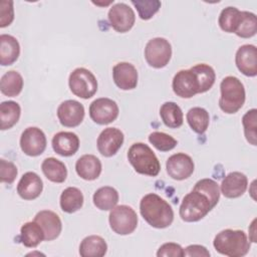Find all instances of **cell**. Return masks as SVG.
<instances>
[{
  "label": "cell",
  "mask_w": 257,
  "mask_h": 257,
  "mask_svg": "<svg viewBox=\"0 0 257 257\" xmlns=\"http://www.w3.org/2000/svg\"><path fill=\"white\" fill-rule=\"evenodd\" d=\"M140 212L145 221L157 229L167 228L174 221L172 206L155 193L147 194L142 198Z\"/></svg>",
  "instance_id": "cell-1"
},
{
  "label": "cell",
  "mask_w": 257,
  "mask_h": 257,
  "mask_svg": "<svg viewBox=\"0 0 257 257\" xmlns=\"http://www.w3.org/2000/svg\"><path fill=\"white\" fill-rule=\"evenodd\" d=\"M215 250L225 256L242 257L250 249V242L242 230L225 229L219 232L213 241Z\"/></svg>",
  "instance_id": "cell-2"
},
{
  "label": "cell",
  "mask_w": 257,
  "mask_h": 257,
  "mask_svg": "<svg viewBox=\"0 0 257 257\" xmlns=\"http://www.w3.org/2000/svg\"><path fill=\"white\" fill-rule=\"evenodd\" d=\"M127 160L141 175L156 177L161 170V164L153 150L144 143H135L127 151Z\"/></svg>",
  "instance_id": "cell-3"
},
{
  "label": "cell",
  "mask_w": 257,
  "mask_h": 257,
  "mask_svg": "<svg viewBox=\"0 0 257 257\" xmlns=\"http://www.w3.org/2000/svg\"><path fill=\"white\" fill-rule=\"evenodd\" d=\"M219 106L225 113L237 112L245 102V88L236 76H226L220 83Z\"/></svg>",
  "instance_id": "cell-4"
},
{
  "label": "cell",
  "mask_w": 257,
  "mask_h": 257,
  "mask_svg": "<svg viewBox=\"0 0 257 257\" xmlns=\"http://www.w3.org/2000/svg\"><path fill=\"white\" fill-rule=\"evenodd\" d=\"M213 208L207 196L199 191L192 190L184 197L179 214L185 222H197L203 219Z\"/></svg>",
  "instance_id": "cell-5"
},
{
  "label": "cell",
  "mask_w": 257,
  "mask_h": 257,
  "mask_svg": "<svg viewBox=\"0 0 257 257\" xmlns=\"http://www.w3.org/2000/svg\"><path fill=\"white\" fill-rule=\"evenodd\" d=\"M68 85L74 95L83 99L92 97L97 91V80L94 74L84 67H77L70 73Z\"/></svg>",
  "instance_id": "cell-6"
},
{
  "label": "cell",
  "mask_w": 257,
  "mask_h": 257,
  "mask_svg": "<svg viewBox=\"0 0 257 257\" xmlns=\"http://www.w3.org/2000/svg\"><path fill=\"white\" fill-rule=\"evenodd\" d=\"M108 222L111 230L118 235H128L138 226V215L136 211L127 205L115 206L110 210Z\"/></svg>",
  "instance_id": "cell-7"
},
{
  "label": "cell",
  "mask_w": 257,
  "mask_h": 257,
  "mask_svg": "<svg viewBox=\"0 0 257 257\" xmlns=\"http://www.w3.org/2000/svg\"><path fill=\"white\" fill-rule=\"evenodd\" d=\"M172 57L171 43L163 37H156L148 41L145 47V58L154 68L165 67Z\"/></svg>",
  "instance_id": "cell-8"
},
{
  "label": "cell",
  "mask_w": 257,
  "mask_h": 257,
  "mask_svg": "<svg viewBox=\"0 0 257 257\" xmlns=\"http://www.w3.org/2000/svg\"><path fill=\"white\" fill-rule=\"evenodd\" d=\"M119 112L117 103L107 97L94 99L89 105V116L97 124H108L115 120Z\"/></svg>",
  "instance_id": "cell-9"
},
{
  "label": "cell",
  "mask_w": 257,
  "mask_h": 257,
  "mask_svg": "<svg viewBox=\"0 0 257 257\" xmlns=\"http://www.w3.org/2000/svg\"><path fill=\"white\" fill-rule=\"evenodd\" d=\"M45 134L36 126L25 128L20 137V148L22 152L29 157H37L46 149Z\"/></svg>",
  "instance_id": "cell-10"
},
{
  "label": "cell",
  "mask_w": 257,
  "mask_h": 257,
  "mask_svg": "<svg viewBox=\"0 0 257 257\" xmlns=\"http://www.w3.org/2000/svg\"><path fill=\"white\" fill-rule=\"evenodd\" d=\"M107 18L110 26L120 33L131 30L136 21L134 10L125 3H116L112 5L108 10Z\"/></svg>",
  "instance_id": "cell-11"
},
{
  "label": "cell",
  "mask_w": 257,
  "mask_h": 257,
  "mask_svg": "<svg viewBox=\"0 0 257 257\" xmlns=\"http://www.w3.org/2000/svg\"><path fill=\"white\" fill-rule=\"evenodd\" d=\"M174 92L183 98H191L200 93V85L196 74L191 69L178 71L172 81Z\"/></svg>",
  "instance_id": "cell-12"
},
{
  "label": "cell",
  "mask_w": 257,
  "mask_h": 257,
  "mask_svg": "<svg viewBox=\"0 0 257 257\" xmlns=\"http://www.w3.org/2000/svg\"><path fill=\"white\" fill-rule=\"evenodd\" d=\"M168 175L177 181L186 180L194 173L195 165L192 158L184 153L172 155L166 163Z\"/></svg>",
  "instance_id": "cell-13"
},
{
  "label": "cell",
  "mask_w": 257,
  "mask_h": 257,
  "mask_svg": "<svg viewBox=\"0 0 257 257\" xmlns=\"http://www.w3.org/2000/svg\"><path fill=\"white\" fill-rule=\"evenodd\" d=\"M57 117L63 126L75 127L83 120L84 106L74 99L64 100L57 108Z\"/></svg>",
  "instance_id": "cell-14"
},
{
  "label": "cell",
  "mask_w": 257,
  "mask_h": 257,
  "mask_svg": "<svg viewBox=\"0 0 257 257\" xmlns=\"http://www.w3.org/2000/svg\"><path fill=\"white\" fill-rule=\"evenodd\" d=\"M123 140L124 137L120 130L116 127H106L97 138V150L103 157H112L122 146Z\"/></svg>",
  "instance_id": "cell-15"
},
{
  "label": "cell",
  "mask_w": 257,
  "mask_h": 257,
  "mask_svg": "<svg viewBox=\"0 0 257 257\" xmlns=\"http://www.w3.org/2000/svg\"><path fill=\"white\" fill-rule=\"evenodd\" d=\"M235 63L239 71L246 76H256L257 74V48L253 44L240 46L235 55Z\"/></svg>",
  "instance_id": "cell-16"
},
{
  "label": "cell",
  "mask_w": 257,
  "mask_h": 257,
  "mask_svg": "<svg viewBox=\"0 0 257 257\" xmlns=\"http://www.w3.org/2000/svg\"><path fill=\"white\" fill-rule=\"evenodd\" d=\"M112 77L115 85L122 90H131L138 85V70L130 62H118L112 68Z\"/></svg>",
  "instance_id": "cell-17"
},
{
  "label": "cell",
  "mask_w": 257,
  "mask_h": 257,
  "mask_svg": "<svg viewBox=\"0 0 257 257\" xmlns=\"http://www.w3.org/2000/svg\"><path fill=\"white\" fill-rule=\"evenodd\" d=\"M34 221L40 225L44 232V240L52 241L56 239L62 230V223L59 216L50 210L39 211Z\"/></svg>",
  "instance_id": "cell-18"
},
{
  "label": "cell",
  "mask_w": 257,
  "mask_h": 257,
  "mask_svg": "<svg viewBox=\"0 0 257 257\" xmlns=\"http://www.w3.org/2000/svg\"><path fill=\"white\" fill-rule=\"evenodd\" d=\"M248 186L247 177L241 172H232L228 174L221 183V193L224 197L235 199L241 197Z\"/></svg>",
  "instance_id": "cell-19"
},
{
  "label": "cell",
  "mask_w": 257,
  "mask_h": 257,
  "mask_svg": "<svg viewBox=\"0 0 257 257\" xmlns=\"http://www.w3.org/2000/svg\"><path fill=\"white\" fill-rule=\"evenodd\" d=\"M42 180L34 172L25 173L17 185V193L24 200H34L38 198L42 193Z\"/></svg>",
  "instance_id": "cell-20"
},
{
  "label": "cell",
  "mask_w": 257,
  "mask_h": 257,
  "mask_svg": "<svg viewBox=\"0 0 257 257\" xmlns=\"http://www.w3.org/2000/svg\"><path fill=\"white\" fill-rule=\"evenodd\" d=\"M54 152L62 157L73 156L79 149V139L72 132H59L52 138Z\"/></svg>",
  "instance_id": "cell-21"
},
{
  "label": "cell",
  "mask_w": 257,
  "mask_h": 257,
  "mask_svg": "<svg viewBox=\"0 0 257 257\" xmlns=\"http://www.w3.org/2000/svg\"><path fill=\"white\" fill-rule=\"evenodd\" d=\"M75 171L81 179L93 181L101 173V162L93 155H83L76 161Z\"/></svg>",
  "instance_id": "cell-22"
},
{
  "label": "cell",
  "mask_w": 257,
  "mask_h": 257,
  "mask_svg": "<svg viewBox=\"0 0 257 257\" xmlns=\"http://www.w3.org/2000/svg\"><path fill=\"white\" fill-rule=\"evenodd\" d=\"M20 45L18 40L9 34L0 35V64L2 66L13 64L19 57Z\"/></svg>",
  "instance_id": "cell-23"
},
{
  "label": "cell",
  "mask_w": 257,
  "mask_h": 257,
  "mask_svg": "<svg viewBox=\"0 0 257 257\" xmlns=\"http://www.w3.org/2000/svg\"><path fill=\"white\" fill-rule=\"evenodd\" d=\"M107 244L98 235L85 237L79 245V255L82 257H102L106 254Z\"/></svg>",
  "instance_id": "cell-24"
},
{
  "label": "cell",
  "mask_w": 257,
  "mask_h": 257,
  "mask_svg": "<svg viewBox=\"0 0 257 257\" xmlns=\"http://www.w3.org/2000/svg\"><path fill=\"white\" fill-rule=\"evenodd\" d=\"M92 200L97 209L101 211H108L116 206L118 202V193L114 188L104 186L94 192Z\"/></svg>",
  "instance_id": "cell-25"
},
{
  "label": "cell",
  "mask_w": 257,
  "mask_h": 257,
  "mask_svg": "<svg viewBox=\"0 0 257 257\" xmlns=\"http://www.w3.org/2000/svg\"><path fill=\"white\" fill-rule=\"evenodd\" d=\"M44 240V232L40 225L33 222H27L20 229V241L28 248H34Z\"/></svg>",
  "instance_id": "cell-26"
},
{
  "label": "cell",
  "mask_w": 257,
  "mask_h": 257,
  "mask_svg": "<svg viewBox=\"0 0 257 257\" xmlns=\"http://www.w3.org/2000/svg\"><path fill=\"white\" fill-rule=\"evenodd\" d=\"M41 170L44 176L53 183H63L67 177V169L65 165L55 159L47 158L41 164Z\"/></svg>",
  "instance_id": "cell-27"
},
{
  "label": "cell",
  "mask_w": 257,
  "mask_h": 257,
  "mask_svg": "<svg viewBox=\"0 0 257 257\" xmlns=\"http://www.w3.org/2000/svg\"><path fill=\"white\" fill-rule=\"evenodd\" d=\"M60 208L63 212L71 214L78 211L83 205V195L75 187H68L60 195Z\"/></svg>",
  "instance_id": "cell-28"
},
{
  "label": "cell",
  "mask_w": 257,
  "mask_h": 257,
  "mask_svg": "<svg viewBox=\"0 0 257 257\" xmlns=\"http://www.w3.org/2000/svg\"><path fill=\"white\" fill-rule=\"evenodd\" d=\"M160 115L168 127L177 128L183 124L184 115L181 107L174 101H167L160 108Z\"/></svg>",
  "instance_id": "cell-29"
},
{
  "label": "cell",
  "mask_w": 257,
  "mask_h": 257,
  "mask_svg": "<svg viewBox=\"0 0 257 257\" xmlns=\"http://www.w3.org/2000/svg\"><path fill=\"white\" fill-rule=\"evenodd\" d=\"M23 88V78L21 74L15 70L5 72L0 80L1 92L9 97L18 95Z\"/></svg>",
  "instance_id": "cell-30"
},
{
  "label": "cell",
  "mask_w": 257,
  "mask_h": 257,
  "mask_svg": "<svg viewBox=\"0 0 257 257\" xmlns=\"http://www.w3.org/2000/svg\"><path fill=\"white\" fill-rule=\"evenodd\" d=\"M21 113L20 105L13 100L2 101L0 104V127L2 131L11 128L19 120Z\"/></svg>",
  "instance_id": "cell-31"
},
{
  "label": "cell",
  "mask_w": 257,
  "mask_h": 257,
  "mask_svg": "<svg viewBox=\"0 0 257 257\" xmlns=\"http://www.w3.org/2000/svg\"><path fill=\"white\" fill-rule=\"evenodd\" d=\"M187 121L190 127L197 134L203 135L210 123L209 112L200 106H195L187 112Z\"/></svg>",
  "instance_id": "cell-32"
},
{
  "label": "cell",
  "mask_w": 257,
  "mask_h": 257,
  "mask_svg": "<svg viewBox=\"0 0 257 257\" xmlns=\"http://www.w3.org/2000/svg\"><path fill=\"white\" fill-rule=\"evenodd\" d=\"M197 76L200 85V93L208 91L214 84L216 79V73L212 66L206 63L196 64L190 68Z\"/></svg>",
  "instance_id": "cell-33"
},
{
  "label": "cell",
  "mask_w": 257,
  "mask_h": 257,
  "mask_svg": "<svg viewBox=\"0 0 257 257\" xmlns=\"http://www.w3.org/2000/svg\"><path fill=\"white\" fill-rule=\"evenodd\" d=\"M241 17V11L236 7L224 8L219 16L218 23L220 28L228 33H235Z\"/></svg>",
  "instance_id": "cell-34"
},
{
  "label": "cell",
  "mask_w": 257,
  "mask_h": 257,
  "mask_svg": "<svg viewBox=\"0 0 257 257\" xmlns=\"http://www.w3.org/2000/svg\"><path fill=\"white\" fill-rule=\"evenodd\" d=\"M257 32L256 15L252 12L241 11V17L235 34L241 38H250Z\"/></svg>",
  "instance_id": "cell-35"
},
{
  "label": "cell",
  "mask_w": 257,
  "mask_h": 257,
  "mask_svg": "<svg viewBox=\"0 0 257 257\" xmlns=\"http://www.w3.org/2000/svg\"><path fill=\"white\" fill-rule=\"evenodd\" d=\"M193 190L199 191L203 193L205 196H207L213 207H215L218 204L221 192L219 189V185L214 180L202 179L195 184Z\"/></svg>",
  "instance_id": "cell-36"
},
{
  "label": "cell",
  "mask_w": 257,
  "mask_h": 257,
  "mask_svg": "<svg viewBox=\"0 0 257 257\" xmlns=\"http://www.w3.org/2000/svg\"><path fill=\"white\" fill-rule=\"evenodd\" d=\"M257 109L252 108L248 110L242 117V123L244 126V135L249 144L252 146L257 145Z\"/></svg>",
  "instance_id": "cell-37"
},
{
  "label": "cell",
  "mask_w": 257,
  "mask_h": 257,
  "mask_svg": "<svg viewBox=\"0 0 257 257\" xmlns=\"http://www.w3.org/2000/svg\"><path fill=\"white\" fill-rule=\"evenodd\" d=\"M149 142L161 152H169L178 144L176 139L163 132H153L150 134Z\"/></svg>",
  "instance_id": "cell-38"
},
{
  "label": "cell",
  "mask_w": 257,
  "mask_h": 257,
  "mask_svg": "<svg viewBox=\"0 0 257 257\" xmlns=\"http://www.w3.org/2000/svg\"><path fill=\"white\" fill-rule=\"evenodd\" d=\"M132 4L137 8L139 16L143 20L151 19L159 11L162 5L159 0H133Z\"/></svg>",
  "instance_id": "cell-39"
},
{
  "label": "cell",
  "mask_w": 257,
  "mask_h": 257,
  "mask_svg": "<svg viewBox=\"0 0 257 257\" xmlns=\"http://www.w3.org/2000/svg\"><path fill=\"white\" fill-rule=\"evenodd\" d=\"M17 173V168L12 162L4 159L0 160V179L2 183L12 184L16 179Z\"/></svg>",
  "instance_id": "cell-40"
},
{
  "label": "cell",
  "mask_w": 257,
  "mask_h": 257,
  "mask_svg": "<svg viewBox=\"0 0 257 257\" xmlns=\"http://www.w3.org/2000/svg\"><path fill=\"white\" fill-rule=\"evenodd\" d=\"M14 19L13 1L2 0L0 2V27L9 26Z\"/></svg>",
  "instance_id": "cell-41"
},
{
  "label": "cell",
  "mask_w": 257,
  "mask_h": 257,
  "mask_svg": "<svg viewBox=\"0 0 257 257\" xmlns=\"http://www.w3.org/2000/svg\"><path fill=\"white\" fill-rule=\"evenodd\" d=\"M158 257H184V249L181 247V245L174 243V242H168L163 244L158 252Z\"/></svg>",
  "instance_id": "cell-42"
},
{
  "label": "cell",
  "mask_w": 257,
  "mask_h": 257,
  "mask_svg": "<svg viewBox=\"0 0 257 257\" xmlns=\"http://www.w3.org/2000/svg\"><path fill=\"white\" fill-rule=\"evenodd\" d=\"M184 256L188 257H209L210 252L207 250L205 246L194 244V245H189L186 247L184 250Z\"/></svg>",
  "instance_id": "cell-43"
},
{
  "label": "cell",
  "mask_w": 257,
  "mask_h": 257,
  "mask_svg": "<svg viewBox=\"0 0 257 257\" xmlns=\"http://www.w3.org/2000/svg\"><path fill=\"white\" fill-rule=\"evenodd\" d=\"M255 222H256V220L254 219L253 222H252V224H251V229H253L252 233H250V234L252 235V237H251L252 242H256V238H255Z\"/></svg>",
  "instance_id": "cell-44"
}]
</instances>
